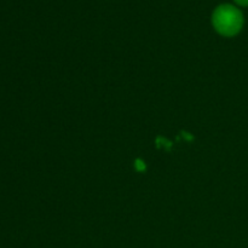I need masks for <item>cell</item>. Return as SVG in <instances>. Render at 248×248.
Masks as SVG:
<instances>
[{
  "label": "cell",
  "mask_w": 248,
  "mask_h": 248,
  "mask_svg": "<svg viewBox=\"0 0 248 248\" xmlns=\"http://www.w3.org/2000/svg\"><path fill=\"white\" fill-rule=\"evenodd\" d=\"M216 31L224 36H234L244 26V16L237 7L224 4L215 10L212 16Z\"/></svg>",
  "instance_id": "6da1fadb"
},
{
  "label": "cell",
  "mask_w": 248,
  "mask_h": 248,
  "mask_svg": "<svg viewBox=\"0 0 248 248\" xmlns=\"http://www.w3.org/2000/svg\"><path fill=\"white\" fill-rule=\"evenodd\" d=\"M241 6H248V0H235Z\"/></svg>",
  "instance_id": "7a4b0ae2"
}]
</instances>
